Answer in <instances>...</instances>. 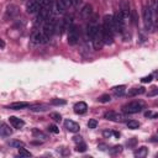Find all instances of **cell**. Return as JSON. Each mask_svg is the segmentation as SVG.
I'll use <instances>...</instances> for the list:
<instances>
[{
    "label": "cell",
    "instance_id": "cell-1",
    "mask_svg": "<svg viewBox=\"0 0 158 158\" xmlns=\"http://www.w3.org/2000/svg\"><path fill=\"white\" fill-rule=\"evenodd\" d=\"M143 21L144 26L148 31H153L154 28V21H156V12H153L148 6L143 9Z\"/></svg>",
    "mask_w": 158,
    "mask_h": 158
},
{
    "label": "cell",
    "instance_id": "cell-2",
    "mask_svg": "<svg viewBox=\"0 0 158 158\" xmlns=\"http://www.w3.org/2000/svg\"><path fill=\"white\" fill-rule=\"evenodd\" d=\"M144 107V104L142 101H131L126 105H123L122 110L126 114H137Z\"/></svg>",
    "mask_w": 158,
    "mask_h": 158
},
{
    "label": "cell",
    "instance_id": "cell-3",
    "mask_svg": "<svg viewBox=\"0 0 158 158\" xmlns=\"http://www.w3.org/2000/svg\"><path fill=\"white\" fill-rule=\"evenodd\" d=\"M54 32H56V21L54 20H47V22L43 25V36L47 38V40H49L53 35H54Z\"/></svg>",
    "mask_w": 158,
    "mask_h": 158
},
{
    "label": "cell",
    "instance_id": "cell-4",
    "mask_svg": "<svg viewBox=\"0 0 158 158\" xmlns=\"http://www.w3.org/2000/svg\"><path fill=\"white\" fill-rule=\"evenodd\" d=\"M49 15H51V7L41 6V9L38 10L37 17L35 20V25H38V23H42L43 21H47L49 19Z\"/></svg>",
    "mask_w": 158,
    "mask_h": 158
},
{
    "label": "cell",
    "instance_id": "cell-5",
    "mask_svg": "<svg viewBox=\"0 0 158 158\" xmlns=\"http://www.w3.org/2000/svg\"><path fill=\"white\" fill-rule=\"evenodd\" d=\"M68 30H69L68 31V43L70 46H74L79 41V31L75 26H70Z\"/></svg>",
    "mask_w": 158,
    "mask_h": 158
},
{
    "label": "cell",
    "instance_id": "cell-6",
    "mask_svg": "<svg viewBox=\"0 0 158 158\" xmlns=\"http://www.w3.org/2000/svg\"><path fill=\"white\" fill-rule=\"evenodd\" d=\"M104 117H105L106 120H110V121H123V120H126V116H125V115L117 114V112H115V111H112V110L106 111V112L104 114Z\"/></svg>",
    "mask_w": 158,
    "mask_h": 158
},
{
    "label": "cell",
    "instance_id": "cell-7",
    "mask_svg": "<svg viewBox=\"0 0 158 158\" xmlns=\"http://www.w3.org/2000/svg\"><path fill=\"white\" fill-rule=\"evenodd\" d=\"M102 27H105V28H107L112 35L116 32V30H115V25H114V16H111V15H106L105 17H104V25H102Z\"/></svg>",
    "mask_w": 158,
    "mask_h": 158
},
{
    "label": "cell",
    "instance_id": "cell-8",
    "mask_svg": "<svg viewBox=\"0 0 158 158\" xmlns=\"http://www.w3.org/2000/svg\"><path fill=\"white\" fill-rule=\"evenodd\" d=\"M100 31H101V37H102V41H104V43H106V44H111L112 42H114V35L107 30V28H105V27H100Z\"/></svg>",
    "mask_w": 158,
    "mask_h": 158
},
{
    "label": "cell",
    "instance_id": "cell-9",
    "mask_svg": "<svg viewBox=\"0 0 158 158\" xmlns=\"http://www.w3.org/2000/svg\"><path fill=\"white\" fill-rule=\"evenodd\" d=\"M93 41V46H94V49H101L102 46H104V41H102V37H101V31H100V27H99V31L96 32V35L91 38Z\"/></svg>",
    "mask_w": 158,
    "mask_h": 158
},
{
    "label": "cell",
    "instance_id": "cell-10",
    "mask_svg": "<svg viewBox=\"0 0 158 158\" xmlns=\"http://www.w3.org/2000/svg\"><path fill=\"white\" fill-rule=\"evenodd\" d=\"M40 9H41V5H40V2L36 1V0H30V1L26 4V11H27L28 14H36V12H38Z\"/></svg>",
    "mask_w": 158,
    "mask_h": 158
},
{
    "label": "cell",
    "instance_id": "cell-11",
    "mask_svg": "<svg viewBox=\"0 0 158 158\" xmlns=\"http://www.w3.org/2000/svg\"><path fill=\"white\" fill-rule=\"evenodd\" d=\"M64 127H65L69 132H73V133L79 132V130H80L79 123H77V122H74V121H72V120H65V121H64Z\"/></svg>",
    "mask_w": 158,
    "mask_h": 158
},
{
    "label": "cell",
    "instance_id": "cell-12",
    "mask_svg": "<svg viewBox=\"0 0 158 158\" xmlns=\"http://www.w3.org/2000/svg\"><path fill=\"white\" fill-rule=\"evenodd\" d=\"M31 40L35 42V43H37V44H41V43H46L48 40L43 36V33L42 32H40V31H36V32H33L32 33V37H31Z\"/></svg>",
    "mask_w": 158,
    "mask_h": 158
},
{
    "label": "cell",
    "instance_id": "cell-13",
    "mask_svg": "<svg viewBox=\"0 0 158 158\" xmlns=\"http://www.w3.org/2000/svg\"><path fill=\"white\" fill-rule=\"evenodd\" d=\"M28 106H30V104L26 102V101H16V102H12V104L7 105L6 109H10V110H21V109H26Z\"/></svg>",
    "mask_w": 158,
    "mask_h": 158
},
{
    "label": "cell",
    "instance_id": "cell-14",
    "mask_svg": "<svg viewBox=\"0 0 158 158\" xmlns=\"http://www.w3.org/2000/svg\"><path fill=\"white\" fill-rule=\"evenodd\" d=\"M9 121L11 123V126L14 128H17V130H20V128H22L25 126V121L21 120V118H19V117H15V116H10L9 117Z\"/></svg>",
    "mask_w": 158,
    "mask_h": 158
},
{
    "label": "cell",
    "instance_id": "cell-15",
    "mask_svg": "<svg viewBox=\"0 0 158 158\" xmlns=\"http://www.w3.org/2000/svg\"><path fill=\"white\" fill-rule=\"evenodd\" d=\"M86 110H88V105H86V102H84V101H79V102H77V104L74 105V112L78 114V115L85 114Z\"/></svg>",
    "mask_w": 158,
    "mask_h": 158
},
{
    "label": "cell",
    "instance_id": "cell-16",
    "mask_svg": "<svg viewBox=\"0 0 158 158\" xmlns=\"http://www.w3.org/2000/svg\"><path fill=\"white\" fill-rule=\"evenodd\" d=\"M11 133H12V130L10 128V126H7L6 123L1 122L0 123V136L7 137V136H11Z\"/></svg>",
    "mask_w": 158,
    "mask_h": 158
},
{
    "label": "cell",
    "instance_id": "cell-17",
    "mask_svg": "<svg viewBox=\"0 0 158 158\" xmlns=\"http://www.w3.org/2000/svg\"><path fill=\"white\" fill-rule=\"evenodd\" d=\"M17 15H19V7L16 5H10L6 10V17L12 19V17H16Z\"/></svg>",
    "mask_w": 158,
    "mask_h": 158
},
{
    "label": "cell",
    "instance_id": "cell-18",
    "mask_svg": "<svg viewBox=\"0 0 158 158\" xmlns=\"http://www.w3.org/2000/svg\"><path fill=\"white\" fill-rule=\"evenodd\" d=\"M30 110L35 111V112H40V111H47L48 110V105L47 104H37V105H32L28 106Z\"/></svg>",
    "mask_w": 158,
    "mask_h": 158
},
{
    "label": "cell",
    "instance_id": "cell-19",
    "mask_svg": "<svg viewBox=\"0 0 158 158\" xmlns=\"http://www.w3.org/2000/svg\"><path fill=\"white\" fill-rule=\"evenodd\" d=\"M98 31H99V26H96V25H89V26H88V30H86V35H88L90 38H93V37L96 35Z\"/></svg>",
    "mask_w": 158,
    "mask_h": 158
},
{
    "label": "cell",
    "instance_id": "cell-20",
    "mask_svg": "<svg viewBox=\"0 0 158 158\" xmlns=\"http://www.w3.org/2000/svg\"><path fill=\"white\" fill-rule=\"evenodd\" d=\"M148 154V149L146 147H139L138 149L135 151V157L137 158H144Z\"/></svg>",
    "mask_w": 158,
    "mask_h": 158
},
{
    "label": "cell",
    "instance_id": "cell-21",
    "mask_svg": "<svg viewBox=\"0 0 158 158\" xmlns=\"http://www.w3.org/2000/svg\"><path fill=\"white\" fill-rule=\"evenodd\" d=\"M143 93H144V88H132L128 90L127 96H136V95H139Z\"/></svg>",
    "mask_w": 158,
    "mask_h": 158
},
{
    "label": "cell",
    "instance_id": "cell-22",
    "mask_svg": "<svg viewBox=\"0 0 158 158\" xmlns=\"http://www.w3.org/2000/svg\"><path fill=\"white\" fill-rule=\"evenodd\" d=\"M32 136L35 137V138H41V139H47L48 137H47V135L46 133H43L42 131H40L38 128H33L32 130Z\"/></svg>",
    "mask_w": 158,
    "mask_h": 158
},
{
    "label": "cell",
    "instance_id": "cell-23",
    "mask_svg": "<svg viewBox=\"0 0 158 158\" xmlns=\"http://www.w3.org/2000/svg\"><path fill=\"white\" fill-rule=\"evenodd\" d=\"M112 90H114V93H115V95H116V96H121V95H123V94H125L126 86H125V85L114 86V88H112Z\"/></svg>",
    "mask_w": 158,
    "mask_h": 158
},
{
    "label": "cell",
    "instance_id": "cell-24",
    "mask_svg": "<svg viewBox=\"0 0 158 158\" xmlns=\"http://www.w3.org/2000/svg\"><path fill=\"white\" fill-rule=\"evenodd\" d=\"M90 14H91V5H85L83 9H81V11H80V15L83 16V17H89L90 16Z\"/></svg>",
    "mask_w": 158,
    "mask_h": 158
},
{
    "label": "cell",
    "instance_id": "cell-25",
    "mask_svg": "<svg viewBox=\"0 0 158 158\" xmlns=\"http://www.w3.org/2000/svg\"><path fill=\"white\" fill-rule=\"evenodd\" d=\"M65 9H67V7L60 2V0H57V1H56V4H54V10H56L58 14H63V12L65 11Z\"/></svg>",
    "mask_w": 158,
    "mask_h": 158
},
{
    "label": "cell",
    "instance_id": "cell-26",
    "mask_svg": "<svg viewBox=\"0 0 158 158\" xmlns=\"http://www.w3.org/2000/svg\"><path fill=\"white\" fill-rule=\"evenodd\" d=\"M7 143H9V146H11L14 148H21L25 146V143L22 141H19V139H12V141H9Z\"/></svg>",
    "mask_w": 158,
    "mask_h": 158
},
{
    "label": "cell",
    "instance_id": "cell-27",
    "mask_svg": "<svg viewBox=\"0 0 158 158\" xmlns=\"http://www.w3.org/2000/svg\"><path fill=\"white\" fill-rule=\"evenodd\" d=\"M126 125H127V127L131 128V130H136V128L139 127V122L136 121V120H128V121L126 122Z\"/></svg>",
    "mask_w": 158,
    "mask_h": 158
},
{
    "label": "cell",
    "instance_id": "cell-28",
    "mask_svg": "<svg viewBox=\"0 0 158 158\" xmlns=\"http://www.w3.org/2000/svg\"><path fill=\"white\" fill-rule=\"evenodd\" d=\"M19 156H20V157H31L32 154H31L30 151H27V149H25L23 147H21V148H19Z\"/></svg>",
    "mask_w": 158,
    "mask_h": 158
},
{
    "label": "cell",
    "instance_id": "cell-29",
    "mask_svg": "<svg viewBox=\"0 0 158 158\" xmlns=\"http://www.w3.org/2000/svg\"><path fill=\"white\" fill-rule=\"evenodd\" d=\"M49 117H51L53 121H56V122H60V121H62V116H60V114H58V112H51V114H49Z\"/></svg>",
    "mask_w": 158,
    "mask_h": 158
},
{
    "label": "cell",
    "instance_id": "cell-30",
    "mask_svg": "<svg viewBox=\"0 0 158 158\" xmlns=\"http://www.w3.org/2000/svg\"><path fill=\"white\" fill-rule=\"evenodd\" d=\"M122 151V146H120V144H117V146H114L109 152H110V154H112V156H115V154H117V153H120Z\"/></svg>",
    "mask_w": 158,
    "mask_h": 158
},
{
    "label": "cell",
    "instance_id": "cell-31",
    "mask_svg": "<svg viewBox=\"0 0 158 158\" xmlns=\"http://www.w3.org/2000/svg\"><path fill=\"white\" fill-rule=\"evenodd\" d=\"M51 104H52V105L58 106V105H65V104H67V101H65L64 99H52Z\"/></svg>",
    "mask_w": 158,
    "mask_h": 158
},
{
    "label": "cell",
    "instance_id": "cell-32",
    "mask_svg": "<svg viewBox=\"0 0 158 158\" xmlns=\"http://www.w3.org/2000/svg\"><path fill=\"white\" fill-rule=\"evenodd\" d=\"M75 151L77 152H85L86 151V144L84 142H80V143H77V147H75Z\"/></svg>",
    "mask_w": 158,
    "mask_h": 158
},
{
    "label": "cell",
    "instance_id": "cell-33",
    "mask_svg": "<svg viewBox=\"0 0 158 158\" xmlns=\"http://www.w3.org/2000/svg\"><path fill=\"white\" fill-rule=\"evenodd\" d=\"M100 102H110V100H111V96L109 95V94H104V95H101L99 99H98Z\"/></svg>",
    "mask_w": 158,
    "mask_h": 158
},
{
    "label": "cell",
    "instance_id": "cell-34",
    "mask_svg": "<svg viewBox=\"0 0 158 158\" xmlns=\"http://www.w3.org/2000/svg\"><path fill=\"white\" fill-rule=\"evenodd\" d=\"M96 126H98V121H96L95 118L89 120V122H88V127H89V128H95Z\"/></svg>",
    "mask_w": 158,
    "mask_h": 158
},
{
    "label": "cell",
    "instance_id": "cell-35",
    "mask_svg": "<svg viewBox=\"0 0 158 158\" xmlns=\"http://www.w3.org/2000/svg\"><path fill=\"white\" fill-rule=\"evenodd\" d=\"M47 128H48V131L52 132V133H58V132H59V128H58L56 125H49Z\"/></svg>",
    "mask_w": 158,
    "mask_h": 158
},
{
    "label": "cell",
    "instance_id": "cell-36",
    "mask_svg": "<svg viewBox=\"0 0 158 158\" xmlns=\"http://www.w3.org/2000/svg\"><path fill=\"white\" fill-rule=\"evenodd\" d=\"M152 79H153L152 75H147V77H143V78L141 79V81H142V83H149Z\"/></svg>",
    "mask_w": 158,
    "mask_h": 158
},
{
    "label": "cell",
    "instance_id": "cell-37",
    "mask_svg": "<svg viewBox=\"0 0 158 158\" xmlns=\"http://www.w3.org/2000/svg\"><path fill=\"white\" fill-rule=\"evenodd\" d=\"M157 93H158V89H157V86H152V90L148 93V96H154Z\"/></svg>",
    "mask_w": 158,
    "mask_h": 158
},
{
    "label": "cell",
    "instance_id": "cell-38",
    "mask_svg": "<svg viewBox=\"0 0 158 158\" xmlns=\"http://www.w3.org/2000/svg\"><path fill=\"white\" fill-rule=\"evenodd\" d=\"M51 5H52V0H42V6L51 7Z\"/></svg>",
    "mask_w": 158,
    "mask_h": 158
},
{
    "label": "cell",
    "instance_id": "cell-39",
    "mask_svg": "<svg viewBox=\"0 0 158 158\" xmlns=\"http://www.w3.org/2000/svg\"><path fill=\"white\" fill-rule=\"evenodd\" d=\"M60 2L65 6V7H69L72 5V0H60Z\"/></svg>",
    "mask_w": 158,
    "mask_h": 158
},
{
    "label": "cell",
    "instance_id": "cell-40",
    "mask_svg": "<svg viewBox=\"0 0 158 158\" xmlns=\"http://www.w3.org/2000/svg\"><path fill=\"white\" fill-rule=\"evenodd\" d=\"M73 141L75 143H80V142H83V138H81V136H74L73 137Z\"/></svg>",
    "mask_w": 158,
    "mask_h": 158
},
{
    "label": "cell",
    "instance_id": "cell-41",
    "mask_svg": "<svg viewBox=\"0 0 158 158\" xmlns=\"http://www.w3.org/2000/svg\"><path fill=\"white\" fill-rule=\"evenodd\" d=\"M102 135H104V137H106V138H110L111 137V135H112V131H104L102 132Z\"/></svg>",
    "mask_w": 158,
    "mask_h": 158
},
{
    "label": "cell",
    "instance_id": "cell-42",
    "mask_svg": "<svg viewBox=\"0 0 158 158\" xmlns=\"http://www.w3.org/2000/svg\"><path fill=\"white\" fill-rule=\"evenodd\" d=\"M136 142H137V141H136V138H132L131 141H128V142H127V144H128L130 147H132V146H135V144H136Z\"/></svg>",
    "mask_w": 158,
    "mask_h": 158
},
{
    "label": "cell",
    "instance_id": "cell-43",
    "mask_svg": "<svg viewBox=\"0 0 158 158\" xmlns=\"http://www.w3.org/2000/svg\"><path fill=\"white\" fill-rule=\"evenodd\" d=\"M99 148H100L101 151H105V149H106V144H104V143H100V144H99Z\"/></svg>",
    "mask_w": 158,
    "mask_h": 158
},
{
    "label": "cell",
    "instance_id": "cell-44",
    "mask_svg": "<svg viewBox=\"0 0 158 158\" xmlns=\"http://www.w3.org/2000/svg\"><path fill=\"white\" fill-rule=\"evenodd\" d=\"M80 2H81V0H72V4H74L75 6H78Z\"/></svg>",
    "mask_w": 158,
    "mask_h": 158
},
{
    "label": "cell",
    "instance_id": "cell-45",
    "mask_svg": "<svg viewBox=\"0 0 158 158\" xmlns=\"http://www.w3.org/2000/svg\"><path fill=\"white\" fill-rule=\"evenodd\" d=\"M112 135H114L115 137H117V138L120 137V132H117V131H114V132H112Z\"/></svg>",
    "mask_w": 158,
    "mask_h": 158
},
{
    "label": "cell",
    "instance_id": "cell-46",
    "mask_svg": "<svg viewBox=\"0 0 158 158\" xmlns=\"http://www.w3.org/2000/svg\"><path fill=\"white\" fill-rule=\"evenodd\" d=\"M5 47V42L2 40H0V48H4Z\"/></svg>",
    "mask_w": 158,
    "mask_h": 158
},
{
    "label": "cell",
    "instance_id": "cell-47",
    "mask_svg": "<svg viewBox=\"0 0 158 158\" xmlns=\"http://www.w3.org/2000/svg\"><path fill=\"white\" fill-rule=\"evenodd\" d=\"M144 116H147V117H148V116H152V112H151V111H147V112L144 114Z\"/></svg>",
    "mask_w": 158,
    "mask_h": 158
}]
</instances>
